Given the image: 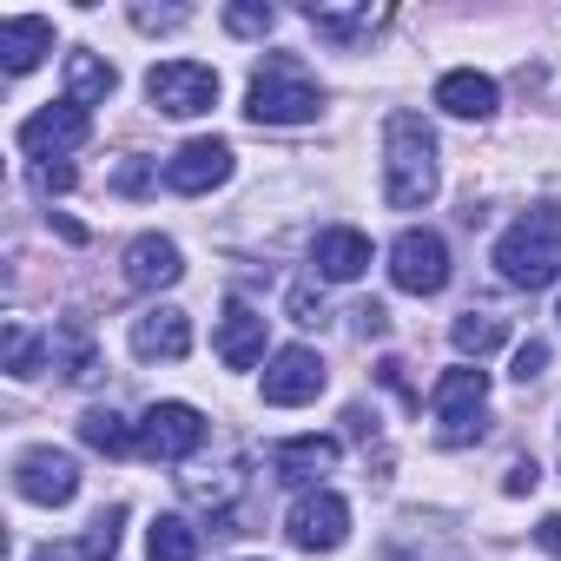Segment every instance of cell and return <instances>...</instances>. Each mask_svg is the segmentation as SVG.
Segmentation results:
<instances>
[{"label":"cell","mask_w":561,"mask_h":561,"mask_svg":"<svg viewBox=\"0 0 561 561\" xmlns=\"http://www.w3.org/2000/svg\"><path fill=\"white\" fill-rule=\"evenodd\" d=\"M541 370H548V344H541V337H528V344H522V351H515V383H522V390H528V383H535V377H541Z\"/></svg>","instance_id":"31"},{"label":"cell","mask_w":561,"mask_h":561,"mask_svg":"<svg viewBox=\"0 0 561 561\" xmlns=\"http://www.w3.org/2000/svg\"><path fill=\"white\" fill-rule=\"evenodd\" d=\"M146 93L165 119H198V113L218 106V73L205 60H159L146 73Z\"/></svg>","instance_id":"6"},{"label":"cell","mask_w":561,"mask_h":561,"mask_svg":"<svg viewBox=\"0 0 561 561\" xmlns=\"http://www.w3.org/2000/svg\"><path fill=\"white\" fill-rule=\"evenodd\" d=\"M225 27L238 41H264L277 27V8H264V0H238V8H225Z\"/></svg>","instance_id":"29"},{"label":"cell","mask_w":561,"mask_h":561,"mask_svg":"<svg viewBox=\"0 0 561 561\" xmlns=\"http://www.w3.org/2000/svg\"><path fill=\"white\" fill-rule=\"evenodd\" d=\"M80 443L100 449V456H133V449H139V430H133L119 410H87V416H80Z\"/></svg>","instance_id":"23"},{"label":"cell","mask_w":561,"mask_h":561,"mask_svg":"<svg viewBox=\"0 0 561 561\" xmlns=\"http://www.w3.org/2000/svg\"><path fill=\"white\" fill-rule=\"evenodd\" d=\"M436 106H443L449 119H495L502 93H495V80H489V73L456 67V73H443V80H436Z\"/></svg>","instance_id":"17"},{"label":"cell","mask_w":561,"mask_h":561,"mask_svg":"<svg viewBox=\"0 0 561 561\" xmlns=\"http://www.w3.org/2000/svg\"><path fill=\"white\" fill-rule=\"evenodd\" d=\"M390 285L410 291V298H436V291L449 285V244H443V231L410 225V231L390 244Z\"/></svg>","instance_id":"5"},{"label":"cell","mask_w":561,"mask_h":561,"mask_svg":"<svg viewBox=\"0 0 561 561\" xmlns=\"http://www.w3.org/2000/svg\"><path fill=\"white\" fill-rule=\"evenodd\" d=\"M324 383H331L324 357L311 344H285V351L271 357V370H264V403L271 410H298V403H318Z\"/></svg>","instance_id":"9"},{"label":"cell","mask_w":561,"mask_h":561,"mask_svg":"<svg viewBox=\"0 0 561 561\" xmlns=\"http://www.w3.org/2000/svg\"><path fill=\"white\" fill-rule=\"evenodd\" d=\"M192 14L185 8H133V27H146V34H172V27H185Z\"/></svg>","instance_id":"30"},{"label":"cell","mask_w":561,"mask_h":561,"mask_svg":"<svg viewBox=\"0 0 561 561\" xmlns=\"http://www.w3.org/2000/svg\"><path fill=\"white\" fill-rule=\"evenodd\" d=\"M47 54H54V21H41V14L0 21V60H8V73H34Z\"/></svg>","instance_id":"19"},{"label":"cell","mask_w":561,"mask_h":561,"mask_svg":"<svg viewBox=\"0 0 561 561\" xmlns=\"http://www.w3.org/2000/svg\"><path fill=\"white\" fill-rule=\"evenodd\" d=\"M285 535H291V548H305V554H331V548H344V535H351V502H344L337 489H311V495L291 502Z\"/></svg>","instance_id":"8"},{"label":"cell","mask_w":561,"mask_h":561,"mask_svg":"<svg viewBox=\"0 0 561 561\" xmlns=\"http://www.w3.org/2000/svg\"><path fill=\"white\" fill-rule=\"evenodd\" d=\"M264 311H251V305H225V318H218V364L225 370H251L257 357H264Z\"/></svg>","instance_id":"18"},{"label":"cell","mask_w":561,"mask_h":561,"mask_svg":"<svg viewBox=\"0 0 561 561\" xmlns=\"http://www.w3.org/2000/svg\"><path fill=\"white\" fill-rule=\"evenodd\" d=\"M87 139H93V113H87V106H73V100L41 106L34 119H21V152H34L41 165H47V159H60V152H73V146H87Z\"/></svg>","instance_id":"11"},{"label":"cell","mask_w":561,"mask_h":561,"mask_svg":"<svg viewBox=\"0 0 561 561\" xmlns=\"http://www.w3.org/2000/svg\"><path fill=\"white\" fill-rule=\"evenodd\" d=\"M430 410H436V443L443 449H469L489 436V370L476 364H456L436 377L430 390Z\"/></svg>","instance_id":"4"},{"label":"cell","mask_w":561,"mask_h":561,"mask_svg":"<svg viewBox=\"0 0 561 561\" xmlns=\"http://www.w3.org/2000/svg\"><path fill=\"white\" fill-rule=\"evenodd\" d=\"M311 271L324 277V285H351V277L370 271V238H364L357 225H331V231H318V244H311Z\"/></svg>","instance_id":"14"},{"label":"cell","mask_w":561,"mask_h":561,"mask_svg":"<svg viewBox=\"0 0 561 561\" xmlns=\"http://www.w3.org/2000/svg\"><path fill=\"white\" fill-rule=\"evenodd\" d=\"M535 482H541V469H535V456H522V462H508V476H502V489H508V495H535Z\"/></svg>","instance_id":"35"},{"label":"cell","mask_w":561,"mask_h":561,"mask_svg":"<svg viewBox=\"0 0 561 561\" xmlns=\"http://www.w3.org/2000/svg\"><path fill=\"white\" fill-rule=\"evenodd\" d=\"M34 561H87L80 548H34Z\"/></svg>","instance_id":"40"},{"label":"cell","mask_w":561,"mask_h":561,"mask_svg":"<svg viewBox=\"0 0 561 561\" xmlns=\"http://www.w3.org/2000/svg\"><path fill=\"white\" fill-rule=\"evenodd\" d=\"M502 337H508V324H502V318H489V311H462V318L449 324V344H456L462 357H489Z\"/></svg>","instance_id":"26"},{"label":"cell","mask_w":561,"mask_h":561,"mask_svg":"<svg viewBox=\"0 0 561 561\" xmlns=\"http://www.w3.org/2000/svg\"><path fill=\"white\" fill-rule=\"evenodd\" d=\"M54 231H60V238H67V244H87V225H80V218H67V211H60V218H54Z\"/></svg>","instance_id":"39"},{"label":"cell","mask_w":561,"mask_h":561,"mask_svg":"<svg viewBox=\"0 0 561 561\" xmlns=\"http://www.w3.org/2000/svg\"><path fill=\"white\" fill-rule=\"evenodd\" d=\"M179 489H185V502H198V508L225 515V502L238 495V462H218V469H192V476H179Z\"/></svg>","instance_id":"24"},{"label":"cell","mask_w":561,"mask_h":561,"mask_svg":"<svg viewBox=\"0 0 561 561\" xmlns=\"http://www.w3.org/2000/svg\"><path fill=\"white\" fill-rule=\"evenodd\" d=\"M443 185V165H436V133L423 113H390L383 119V198L397 211H423Z\"/></svg>","instance_id":"1"},{"label":"cell","mask_w":561,"mask_h":561,"mask_svg":"<svg viewBox=\"0 0 561 561\" xmlns=\"http://www.w3.org/2000/svg\"><path fill=\"white\" fill-rule=\"evenodd\" d=\"M192 351V318L179 305H152L146 318H133V357L139 364H179Z\"/></svg>","instance_id":"13"},{"label":"cell","mask_w":561,"mask_h":561,"mask_svg":"<svg viewBox=\"0 0 561 561\" xmlns=\"http://www.w3.org/2000/svg\"><path fill=\"white\" fill-rule=\"evenodd\" d=\"M291 318H298V324H324V298H318L311 285H291Z\"/></svg>","instance_id":"33"},{"label":"cell","mask_w":561,"mask_h":561,"mask_svg":"<svg viewBox=\"0 0 561 561\" xmlns=\"http://www.w3.org/2000/svg\"><path fill=\"white\" fill-rule=\"evenodd\" d=\"M305 21L318 27V41H331V47H357V41H370L383 21H390V8H324V0H311L305 8Z\"/></svg>","instance_id":"21"},{"label":"cell","mask_w":561,"mask_h":561,"mask_svg":"<svg viewBox=\"0 0 561 561\" xmlns=\"http://www.w3.org/2000/svg\"><path fill=\"white\" fill-rule=\"evenodd\" d=\"M47 357H54V344H47L34 324H21V318H14V324H8V370H14V377H41V364H47Z\"/></svg>","instance_id":"27"},{"label":"cell","mask_w":561,"mask_h":561,"mask_svg":"<svg viewBox=\"0 0 561 561\" xmlns=\"http://www.w3.org/2000/svg\"><path fill=\"white\" fill-rule=\"evenodd\" d=\"M113 185H119V192H146V185H152V172H146V159H126Z\"/></svg>","instance_id":"37"},{"label":"cell","mask_w":561,"mask_h":561,"mask_svg":"<svg viewBox=\"0 0 561 561\" xmlns=\"http://www.w3.org/2000/svg\"><path fill=\"white\" fill-rule=\"evenodd\" d=\"M337 436H291V443H271V476L277 482H291V489H305L311 476H324L331 462H337Z\"/></svg>","instance_id":"16"},{"label":"cell","mask_w":561,"mask_h":561,"mask_svg":"<svg viewBox=\"0 0 561 561\" xmlns=\"http://www.w3.org/2000/svg\"><path fill=\"white\" fill-rule=\"evenodd\" d=\"M535 541H541L548 554H561V515H541V528H535Z\"/></svg>","instance_id":"38"},{"label":"cell","mask_w":561,"mask_h":561,"mask_svg":"<svg viewBox=\"0 0 561 561\" xmlns=\"http://www.w3.org/2000/svg\"><path fill=\"white\" fill-rule=\"evenodd\" d=\"M318 106H324V93H318V80L298 54H264L257 60L251 93H244V113L257 126H305V119H318Z\"/></svg>","instance_id":"3"},{"label":"cell","mask_w":561,"mask_h":561,"mask_svg":"<svg viewBox=\"0 0 561 561\" xmlns=\"http://www.w3.org/2000/svg\"><path fill=\"white\" fill-rule=\"evenodd\" d=\"M377 377H383V383H390L403 403H423V397L410 390V364H403V357H383V364H377Z\"/></svg>","instance_id":"34"},{"label":"cell","mask_w":561,"mask_h":561,"mask_svg":"<svg viewBox=\"0 0 561 561\" xmlns=\"http://www.w3.org/2000/svg\"><path fill=\"white\" fill-rule=\"evenodd\" d=\"M231 179V146L225 139H185L172 159H165V185L185 192V198H205Z\"/></svg>","instance_id":"12"},{"label":"cell","mask_w":561,"mask_h":561,"mask_svg":"<svg viewBox=\"0 0 561 561\" xmlns=\"http://www.w3.org/2000/svg\"><path fill=\"white\" fill-rule=\"evenodd\" d=\"M54 370L67 377V383H100L106 377V364H100V344H93V331H87V318H67V324H54Z\"/></svg>","instance_id":"20"},{"label":"cell","mask_w":561,"mask_h":561,"mask_svg":"<svg viewBox=\"0 0 561 561\" xmlns=\"http://www.w3.org/2000/svg\"><path fill=\"white\" fill-rule=\"evenodd\" d=\"M351 318H357V331H364V337H383V331H390V311H383V305H357Z\"/></svg>","instance_id":"36"},{"label":"cell","mask_w":561,"mask_h":561,"mask_svg":"<svg viewBox=\"0 0 561 561\" xmlns=\"http://www.w3.org/2000/svg\"><path fill=\"white\" fill-rule=\"evenodd\" d=\"M119 528H126V508H100L87 522V535H80V554L87 561H113L119 554Z\"/></svg>","instance_id":"28"},{"label":"cell","mask_w":561,"mask_h":561,"mask_svg":"<svg viewBox=\"0 0 561 561\" xmlns=\"http://www.w3.org/2000/svg\"><path fill=\"white\" fill-rule=\"evenodd\" d=\"M198 443H205V416L192 403H152L139 416V456L152 462H185Z\"/></svg>","instance_id":"10"},{"label":"cell","mask_w":561,"mask_h":561,"mask_svg":"<svg viewBox=\"0 0 561 561\" xmlns=\"http://www.w3.org/2000/svg\"><path fill=\"white\" fill-rule=\"evenodd\" d=\"M14 489L27 502H41V508H67L80 495V462L67 449H54V443H34V449L14 456Z\"/></svg>","instance_id":"7"},{"label":"cell","mask_w":561,"mask_h":561,"mask_svg":"<svg viewBox=\"0 0 561 561\" xmlns=\"http://www.w3.org/2000/svg\"><path fill=\"white\" fill-rule=\"evenodd\" d=\"M179 277H185V257H179L172 238L146 231V238L126 244V285L133 291H165V285H179Z\"/></svg>","instance_id":"15"},{"label":"cell","mask_w":561,"mask_h":561,"mask_svg":"<svg viewBox=\"0 0 561 561\" xmlns=\"http://www.w3.org/2000/svg\"><path fill=\"white\" fill-rule=\"evenodd\" d=\"M34 185L41 192H73V165L67 159H47V165H34Z\"/></svg>","instance_id":"32"},{"label":"cell","mask_w":561,"mask_h":561,"mask_svg":"<svg viewBox=\"0 0 561 561\" xmlns=\"http://www.w3.org/2000/svg\"><path fill=\"white\" fill-rule=\"evenodd\" d=\"M495 271L515 291H548L561 277V211L554 205H528L502 238H495Z\"/></svg>","instance_id":"2"},{"label":"cell","mask_w":561,"mask_h":561,"mask_svg":"<svg viewBox=\"0 0 561 561\" xmlns=\"http://www.w3.org/2000/svg\"><path fill=\"white\" fill-rule=\"evenodd\" d=\"M113 87H119L113 60H100V54H87V47H80V54H67V100H73V106H87V113H93V106H106V100H113Z\"/></svg>","instance_id":"22"},{"label":"cell","mask_w":561,"mask_h":561,"mask_svg":"<svg viewBox=\"0 0 561 561\" xmlns=\"http://www.w3.org/2000/svg\"><path fill=\"white\" fill-rule=\"evenodd\" d=\"M146 561H198V528L179 515H159L146 528Z\"/></svg>","instance_id":"25"}]
</instances>
